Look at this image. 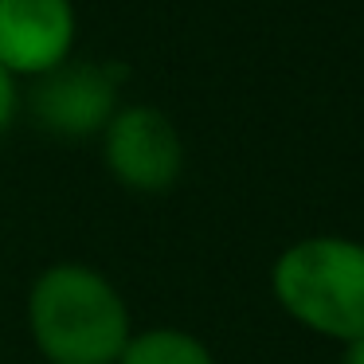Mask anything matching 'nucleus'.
Masks as SVG:
<instances>
[{"label": "nucleus", "instance_id": "4", "mask_svg": "<svg viewBox=\"0 0 364 364\" xmlns=\"http://www.w3.org/2000/svg\"><path fill=\"white\" fill-rule=\"evenodd\" d=\"M32 118L55 137H95L118 114V75L98 63H59L32 87Z\"/></svg>", "mask_w": 364, "mask_h": 364}, {"label": "nucleus", "instance_id": "5", "mask_svg": "<svg viewBox=\"0 0 364 364\" xmlns=\"http://www.w3.org/2000/svg\"><path fill=\"white\" fill-rule=\"evenodd\" d=\"M71 0H0V67L20 79H40L71 59Z\"/></svg>", "mask_w": 364, "mask_h": 364}, {"label": "nucleus", "instance_id": "8", "mask_svg": "<svg viewBox=\"0 0 364 364\" xmlns=\"http://www.w3.org/2000/svg\"><path fill=\"white\" fill-rule=\"evenodd\" d=\"M341 364H364V333H360V337H353V341H345Z\"/></svg>", "mask_w": 364, "mask_h": 364}, {"label": "nucleus", "instance_id": "7", "mask_svg": "<svg viewBox=\"0 0 364 364\" xmlns=\"http://www.w3.org/2000/svg\"><path fill=\"white\" fill-rule=\"evenodd\" d=\"M20 110V90H16V79H12L4 67H0V134L12 126V118H16Z\"/></svg>", "mask_w": 364, "mask_h": 364}, {"label": "nucleus", "instance_id": "3", "mask_svg": "<svg viewBox=\"0 0 364 364\" xmlns=\"http://www.w3.org/2000/svg\"><path fill=\"white\" fill-rule=\"evenodd\" d=\"M102 161L122 188L157 196L181 181L184 141L173 118L157 106H118L110 126L102 129Z\"/></svg>", "mask_w": 364, "mask_h": 364}, {"label": "nucleus", "instance_id": "1", "mask_svg": "<svg viewBox=\"0 0 364 364\" xmlns=\"http://www.w3.org/2000/svg\"><path fill=\"white\" fill-rule=\"evenodd\" d=\"M28 333L48 364H118L134 337L118 286L87 262H51L28 290Z\"/></svg>", "mask_w": 364, "mask_h": 364}, {"label": "nucleus", "instance_id": "2", "mask_svg": "<svg viewBox=\"0 0 364 364\" xmlns=\"http://www.w3.org/2000/svg\"><path fill=\"white\" fill-rule=\"evenodd\" d=\"M274 301L329 341L364 333V243L341 235H309L290 243L270 267Z\"/></svg>", "mask_w": 364, "mask_h": 364}, {"label": "nucleus", "instance_id": "6", "mask_svg": "<svg viewBox=\"0 0 364 364\" xmlns=\"http://www.w3.org/2000/svg\"><path fill=\"white\" fill-rule=\"evenodd\" d=\"M118 364H215L212 348L184 329H141L129 337Z\"/></svg>", "mask_w": 364, "mask_h": 364}]
</instances>
